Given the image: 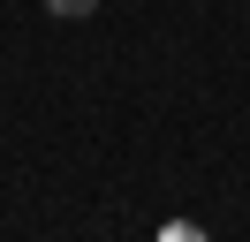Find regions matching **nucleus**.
Returning a JSON list of instances; mask_svg holds the SVG:
<instances>
[{
	"mask_svg": "<svg viewBox=\"0 0 250 242\" xmlns=\"http://www.w3.org/2000/svg\"><path fill=\"white\" fill-rule=\"evenodd\" d=\"M46 15H61V23H83V15H99V0H46Z\"/></svg>",
	"mask_w": 250,
	"mask_h": 242,
	"instance_id": "f257e3e1",
	"label": "nucleus"
}]
</instances>
